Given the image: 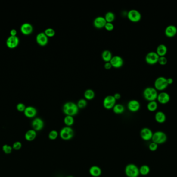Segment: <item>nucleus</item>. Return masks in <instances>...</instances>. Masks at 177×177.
<instances>
[{"label":"nucleus","mask_w":177,"mask_h":177,"mask_svg":"<svg viewBox=\"0 0 177 177\" xmlns=\"http://www.w3.org/2000/svg\"><path fill=\"white\" fill-rule=\"evenodd\" d=\"M104 17H105L106 22L113 23V21H114V19H115V15H114V13L113 12L109 11L106 14L105 16Z\"/></svg>","instance_id":"obj_31"},{"label":"nucleus","mask_w":177,"mask_h":177,"mask_svg":"<svg viewBox=\"0 0 177 177\" xmlns=\"http://www.w3.org/2000/svg\"><path fill=\"white\" fill-rule=\"evenodd\" d=\"M157 100L158 102L160 104L166 105L170 101V96L167 92H162L158 94Z\"/></svg>","instance_id":"obj_12"},{"label":"nucleus","mask_w":177,"mask_h":177,"mask_svg":"<svg viewBox=\"0 0 177 177\" xmlns=\"http://www.w3.org/2000/svg\"><path fill=\"white\" fill-rule=\"evenodd\" d=\"M147 108L148 110L150 112H155L158 108V103L156 101L149 102Z\"/></svg>","instance_id":"obj_27"},{"label":"nucleus","mask_w":177,"mask_h":177,"mask_svg":"<svg viewBox=\"0 0 177 177\" xmlns=\"http://www.w3.org/2000/svg\"><path fill=\"white\" fill-rule=\"evenodd\" d=\"M159 57H160L156 52H150L147 54L145 58V60L147 63L149 65H155L157 63H158Z\"/></svg>","instance_id":"obj_8"},{"label":"nucleus","mask_w":177,"mask_h":177,"mask_svg":"<svg viewBox=\"0 0 177 177\" xmlns=\"http://www.w3.org/2000/svg\"><path fill=\"white\" fill-rule=\"evenodd\" d=\"M94 97H95L94 92L91 89H87L84 92V97L85 100H91L93 99H94Z\"/></svg>","instance_id":"obj_28"},{"label":"nucleus","mask_w":177,"mask_h":177,"mask_svg":"<svg viewBox=\"0 0 177 177\" xmlns=\"http://www.w3.org/2000/svg\"><path fill=\"white\" fill-rule=\"evenodd\" d=\"M125 173L127 177H138L140 175L138 167L134 164H129L126 166Z\"/></svg>","instance_id":"obj_4"},{"label":"nucleus","mask_w":177,"mask_h":177,"mask_svg":"<svg viewBox=\"0 0 177 177\" xmlns=\"http://www.w3.org/2000/svg\"><path fill=\"white\" fill-rule=\"evenodd\" d=\"M167 81L168 85H171L173 82V79L172 78H168V79H167Z\"/></svg>","instance_id":"obj_44"},{"label":"nucleus","mask_w":177,"mask_h":177,"mask_svg":"<svg viewBox=\"0 0 177 177\" xmlns=\"http://www.w3.org/2000/svg\"><path fill=\"white\" fill-rule=\"evenodd\" d=\"M167 140V136L166 134L162 131H157L153 133L151 140L157 144H162L165 143Z\"/></svg>","instance_id":"obj_3"},{"label":"nucleus","mask_w":177,"mask_h":177,"mask_svg":"<svg viewBox=\"0 0 177 177\" xmlns=\"http://www.w3.org/2000/svg\"><path fill=\"white\" fill-rule=\"evenodd\" d=\"M19 43V39L17 36H9L8 37L6 41V44L9 48H16L17 47Z\"/></svg>","instance_id":"obj_10"},{"label":"nucleus","mask_w":177,"mask_h":177,"mask_svg":"<svg viewBox=\"0 0 177 177\" xmlns=\"http://www.w3.org/2000/svg\"><path fill=\"white\" fill-rule=\"evenodd\" d=\"M113 97H114V98H115V99L117 100L120 99L121 97V95H120L119 93H116V94L113 95Z\"/></svg>","instance_id":"obj_43"},{"label":"nucleus","mask_w":177,"mask_h":177,"mask_svg":"<svg viewBox=\"0 0 177 177\" xmlns=\"http://www.w3.org/2000/svg\"><path fill=\"white\" fill-rule=\"evenodd\" d=\"M67 177H73V176H67Z\"/></svg>","instance_id":"obj_45"},{"label":"nucleus","mask_w":177,"mask_h":177,"mask_svg":"<svg viewBox=\"0 0 177 177\" xmlns=\"http://www.w3.org/2000/svg\"><path fill=\"white\" fill-rule=\"evenodd\" d=\"M153 133L149 128H143L140 131V135L142 140L146 141H150L152 139Z\"/></svg>","instance_id":"obj_11"},{"label":"nucleus","mask_w":177,"mask_h":177,"mask_svg":"<svg viewBox=\"0 0 177 177\" xmlns=\"http://www.w3.org/2000/svg\"><path fill=\"white\" fill-rule=\"evenodd\" d=\"M36 137V132L33 129L28 130L25 135V138L28 141H32L34 140Z\"/></svg>","instance_id":"obj_24"},{"label":"nucleus","mask_w":177,"mask_h":177,"mask_svg":"<svg viewBox=\"0 0 177 177\" xmlns=\"http://www.w3.org/2000/svg\"><path fill=\"white\" fill-rule=\"evenodd\" d=\"M24 114L25 116L28 118H33L37 114V110L33 107L29 106L26 107Z\"/></svg>","instance_id":"obj_20"},{"label":"nucleus","mask_w":177,"mask_h":177,"mask_svg":"<svg viewBox=\"0 0 177 177\" xmlns=\"http://www.w3.org/2000/svg\"><path fill=\"white\" fill-rule=\"evenodd\" d=\"M79 108L77 104L73 102H67L63 106V112L66 115L73 116L77 114Z\"/></svg>","instance_id":"obj_1"},{"label":"nucleus","mask_w":177,"mask_h":177,"mask_svg":"<svg viewBox=\"0 0 177 177\" xmlns=\"http://www.w3.org/2000/svg\"><path fill=\"white\" fill-rule=\"evenodd\" d=\"M78 107L79 109H83L85 108L86 107L87 105V101L85 99H81L79 100L77 103Z\"/></svg>","instance_id":"obj_33"},{"label":"nucleus","mask_w":177,"mask_h":177,"mask_svg":"<svg viewBox=\"0 0 177 177\" xmlns=\"http://www.w3.org/2000/svg\"><path fill=\"white\" fill-rule=\"evenodd\" d=\"M20 30L23 35H30L33 31V27L31 24L26 22L21 26Z\"/></svg>","instance_id":"obj_18"},{"label":"nucleus","mask_w":177,"mask_h":177,"mask_svg":"<svg viewBox=\"0 0 177 177\" xmlns=\"http://www.w3.org/2000/svg\"><path fill=\"white\" fill-rule=\"evenodd\" d=\"M167 61H167V58L165 56H163V57H159L158 63L161 66H164V65L167 64Z\"/></svg>","instance_id":"obj_36"},{"label":"nucleus","mask_w":177,"mask_h":177,"mask_svg":"<svg viewBox=\"0 0 177 177\" xmlns=\"http://www.w3.org/2000/svg\"><path fill=\"white\" fill-rule=\"evenodd\" d=\"M113 112L115 114H122L124 112V110H125L124 107L121 104H120V103L116 104L113 108Z\"/></svg>","instance_id":"obj_26"},{"label":"nucleus","mask_w":177,"mask_h":177,"mask_svg":"<svg viewBox=\"0 0 177 177\" xmlns=\"http://www.w3.org/2000/svg\"><path fill=\"white\" fill-rule=\"evenodd\" d=\"M17 31L15 29H11L10 31V35L11 36H17Z\"/></svg>","instance_id":"obj_42"},{"label":"nucleus","mask_w":177,"mask_h":177,"mask_svg":"<svg viewBox=\"0 0 177 177\" xmlns=\"http://www.w3.org/2000/svg\"><path fill=\"white\" fill-rule=\"evenodd\" d=\"M74 132L70 127L65 126L62 128L60 131V136L64 140H70L73 137Z\"/></svg>","instance_id":"obj_6"},{"label":"nucleus","mask_w":177,"mask_h":177,"mask_svg":"<svg viewBox=\"0 0 177 177\" xmlns=\"http://www.w3.org/2000/svg\"><path fill=\"white\" fill-rule=\"evenodd\" d=\"M36 41L37 44L41 46H46L48 43V37L44 32L39 33L36 37Z\"/></svg>","instance_id":"obj_13"},{"label":"nucleus","mask_w":177,"mask_h":177,"mask_svg":"<svg viewBox=\"0 0 177 177\" xmlns=\"http://www.w3.org/2000/svg\"><path fill=\"white\" fill-rule=\"evenodd\" d=\"M107 23L105 17L103 16H98L95 18L93 21V24L97 29H102L104 28Z\"/></svg>","instance_id":"obj_19"},{"label":"nucleus","mask_w":177,"mask_h":177,"mask_svg":"<svg viewBox=\"0 0 177 177\" xmlns=\"http://www.w3.org/2000/svg\"><path fill=\"white\" fill-rule=\"evenodd\" d=\"M64 123L68 127H70L74 123V119L73 116L66 115L64 118Z\"/></svg>","instance_id":"obj_30"},{"label":"nucleus","mask_w":177,"mask_h":177,"mask_svg":"<svg viewBox=\"0 0 177 177\" xmlns=\"http://www.w3.org/2000/svg\"><path fill=\"white\" fill-rule=\"evenodd\" d=\"M89 173L93 177H98L101 175V170L98 166H93L91 167L89 169Z\"/></svg>","instance_id":"obj_23"},{"label":"nucleus","mask_w":177,"mask_h":177,"mask_svg":"<svg viewBox=\"0 0 177 177\" xmlns=\"http://www.w3.org/2000/svg\"><path fill=\"white\" fill-rule=\"evenodd\" d=\"M177 34V28L174 25H169L165 30V34L169 38L175 37Z\"/></svg>","instance_id":"obj_16"},{"label":"nucleus","mask_w":177,"mask_h":177,"mask_svg":"<svg viewBox=\"0 0 177 177\" xmlns=\"http://www.w3.org/2000/svg\"><path fill=\"white\" fill-rule=\"evenodd\" d=\"M112 57H113L112 54L110 51H109L108 50H104L101 54V58L106 63L110 62Z\"/></svg>","instance_id":"obj_25"},{"label":"nucleus","mask_w":177,"mask_h":177,"mask_svg":"<svg viewBox=\"0 0 177 177\" xmlns=\"http://www.w3.org/2000/svg\"><path fill=\"white\" fill-rule=\"evenodd\" d=\"M154 88L157 91H163L166 89L168 84L167 81V78H165L164 76H160L157 78L154 82Z\"/></svg>","instance_id":"obj_5"},{"label":"nucleus","mask_w":177,"mask_h":177,"mask_svg":"<svg viewBox=\"0 0 177 177\" xmlns=\"http://www.w3.org/2000/svg\"><path fill=\"white\" fill-rule=\"evenodd\" d=\"M167 50L168 49L167 46L165 44H161L157 46L155 52L159 55V57H163V56H165L167 54Z\"/></svg>","instance_id":"obj_21"},{"label":"nucleus","mask_w":177,"mask_h":177,"mask_svg":"<svg viewBox=\"0 0 177 177\" xmlns=\"http://www.w3.org/2000/svg\"><path fill=\"white\" fill-rule=\"evenodd\" d=\"M155 121L159 124H163L165 122L166 116L162 111H157L155 114Z\"/></svg>","instance_id":"obj_22"},{"label":"nucleus","mask_w":177,"mask_h":177,"mask_svg":"<svg viewBox=\"0 0 177 177\" xmlns=\"http://www.w3.org/2000/svg\"><path fill=\"white\" fill-rule=\"evenodd\" d=\"M139 173L142 175H147L150 172V168L149 166L147 165H143L139 168Z\"/></svg>","instance_id":"obj_29"},{"label":"nucleus","mask_w":177,"mask_h":177,"mask_svg":"<svg viewBox=\"0 0 177 177\" xmlns=\"http://www.w3.org/2000/svg\"><path fill=\"white\" fill-rule=\"evenodd\" d=\"M158 94L159 93L157 89L152 87H148L143 92L144 98L149 102L156 101Z\"/></svg>","instance_id":"obj_2"},{"label":"nucleus","mask_w":177,"mask_h":177,"mask_svg":"<svg viewBox=\"0 0 177 177\" xmlns=\"http://www.w3.org/2000/svg\"><path fill=\"white\" fill-rule=\"evenodd\" d=\"M44 123L41 118H35L32 122V126L35 131H40L44 127Z\"/></svg>","instance_id":"obj_17"},{"label":"nucleus","mask_w":177,"mask_h":177,"mask_svg":"<svg viewBox=\"0 0 177 177\" xmlns=\"http://www.w3.org/2000/svg\"><path fill=\"white\" fill-rule=\"evenodd\" d=\"M110 63L114 68H120L123 65V60L119 56H114L111 59Z\"/></svg>","instance_id":"obj_15"},{"label":"nucleus","mask_w":177,"mask_h":177,"mask_svg":"<svg viewBox=\"0 0 177 177\" xmlns=\"http://www.w3.org/2000/svg\"><path fill=\"white\" fill-rule=\"evenodd\" d=\"M113 66L111 65L110 62H108V63H106L104 65V68L106 69V70H109Z\"/></svg>","instance_id":"obj_41"},{"label":"nucleus","mask_w":177,"mask_h":177,"mask_svg":"<svg viewBox=\"0 0 177 177\" xmlns=\"http://www.w3.org/2000/svg\"><path fill=\"white\" fill-rule=\"evenodd\" d=\"M21 147H22V144L20 142H19V141L15 142L13 146V149L16 150L20 149Z\"/></svg>","instance_id":"obj_40"},{"label":"nucleus","mask_w":177,"mask_h":177,"mask_svg":"<svg viewBox=\"0 0 177 177\" xmlns=\"http://www.w3.org/2000/svg\"><path fill=\"white\" fill-rule=\"evenodd\" d=\"M12 149L13 148H12L11 146H9V145H8V144H5L2 147L3 151L6 154H10V153H11V151H12Z\"/></svg>","instance_id":"obj_35"},{"label":"nucleus","mask_w":177,"mask_h":177,"mask_svg":"<svg viewBox=\"0 0 177 177\" xmlns=\"http://www.w3.org/2000/svg\"><path fill=\"white\" fill-rule=\"evenodd\" d=\"M158 144H157L154 142H152L149 145V149L152 152L155 151L158 148Z\"/></svg>","instance_id":"obj_37"},{"label":"nucleus","mask_w":177,"mask_h":177,"mask_svg":"<svg viewBox=\"0 0 177 177\" xmlns=\"http://www.w3.org/2000/svg\"><path fill=\"white\" fill-rule=\"evenodd\" d=\"M127 108L132 112H136L140 109V103L137 100H131L127 103Z\"/></svg>","instance_id":"obj_14"},{"label":"nucleus","mask_w":177,"mask_h":177,"mask_svg":"<svg viewBox=\"0 0 177 177\" xmlns=\"http://www.w3.org/2000/svg\"><path fill=\"white\" fill-rule=\"evenodd\" d=\"M104 28H105V29L107 31H113V30L114 29V25L113 24V23L107 22Z\"/></svg>","instance_id":"obj_39"},{"label":"nucleus","mask_w":177,"mask_h":177,"mask_svg":"<svg viewBox=\"0 0 177 177\" xmlns=\"http://www.w3.org/2000/svg\"><path fill=\"white\" fill-rule=\"evenodd\" d=\"M59 136V133L57 130H53L50 131V133H49L48 135V137L50 140H54L57 139V137Z\"/></svg>","instance_id":"obj_34"},{"label":"nucleus","mask_w":177,"mask_h":177,"mask_svg":"<svg viewBox=\"0 0 177 177\" xmlns=\"http://www.w3.org/2000/svg\"><path fill=\"white\" fill-rule=\"evenodd\" d=\"M44 32L48 37H54L55 34V30L52 28H47Z\"/></svg>","instance_id":"obj_32"},{"label":"nucleus","mask_w":177,"mask_h":177,"mask_svg":"<svg viewBox=\"0 0 177 177\" xmlns=\"http://www.w3.org/2000/svg\"><path fill=\"white\" fill-rule=\"evenodd\" d=\"M16 108H17V110L19 112H24L26 107L24 103H19L17 104Z\"/></svg>","instance_id":"obj_38"},{"label":"nucleus","mask_w":177,"mask_h":177,"mask_svg":"<svg viewBox=\"0 0 177 177\" xmlns=\"http://www.w3.org/2000/svg\"><path fill=\"white\" fill-rule=\"evenodd\" d=\"M116 103V100L115 99L113 96L108 95L105 97L103 100V107L107 110L113 109Z\"/></svg>","instance_id":"obj_9"},{"label":"nucleus","mask_w":177,"mask_h":177,"mask_svg":"<svg viewBox=\"0 0 177 177\" xmlns=\"http://www.w3.org/2000/svg\"><path fill=\"white\" fill-rule=\"evenodd\" d=\"M127 18L131 22H138L141 19V13L136 9H131L127 15Z\"/></svg>","instance_id":"obj_7"}]
</instances>
